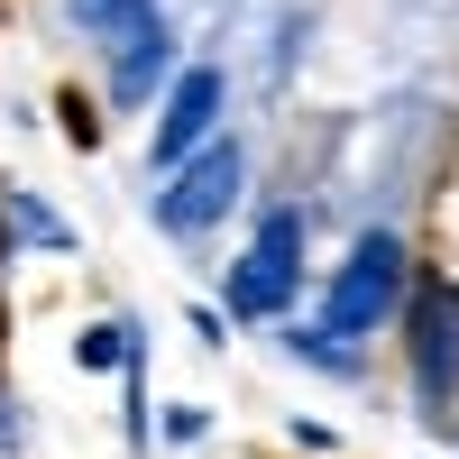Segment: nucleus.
I'll return each mask as SVG.
<instances>
[{
    "label": "nucleus",
    "mask_w": 459,
    "mask_h": 459,
    "mask_svg": "<svg viewBox=\"0 0 459 459\" xmlns=\"http://www.w3.org/2000/svg\"><path fill=\"white\" fill-rule=\"evenodd\" d=\"M395 294H404V248L386 239V230H368V239L340 257V276H331V294H322V331L350 350V340H368L377 322L395 313Z\"/></svg>",
    "instance_id": "obj_1"
},
{
    "label": "nucleus",
    "mask_w": 459,
    "mask_h": 459,
    "mask_svg": "<svg viewBox=\"0 0 459 459\" xmlns=\"http://www.w3.org/2000/svg\"><path fill=\"white\" fill-rule=\"evenodd\" d=\"M212 120H221V74H212V65H194V74L175 83L166 120H157V147H147V166H184V157H194V138H203Z\"/></svg>",
    "instance_id": "obj_5"
},
{
    "label": "nucleus",
    "mask_w": 459,
    "mask_h": 459,
    "mask_svg": "<svg viewBox=\"0 0 459 459\" xmlns=\"http://www.w3.org/2000/svg\"><path fill=\"white\" fill-rule=\"evenodd\" d=\"M303 212H266V230H257V248L230 266V313L239 322H266V313H285V294H294V276H303Z\"/></svg>",
    "instance_id": "obj_2"
},
{
    "label": "nucleus",
    "mask_w": 459,
    "mask_h": 459,
    "mask_svg": "<svg viewBox=\"0 0 459 459\" xmlns=\"http://www.w3.org/2000/svg\"><path fill=\"white\" fill-rule=\"evenodd\" d=\"M0 221H10V230H28L37 248H65V221H56V212H37L28 194H10V203H0Z\"/></svg>",
    "instance_id": "obj_8"
},
{
    "label": "nucleus",
    "mask_w": 459,
    "mask_h": 459,
    "mask_svg": "<svg viewBox=\"0 0 459 459\" xmlns=\"http://www.w3.org/2000/svg\"><path fill=\"white\" fill-rule=\"evenodd\" d=\"M166 65H175V37H166V19H147V28H129V37H120V92H129V101H138L147 83H157Z\"/></svg>",
    "instance_id": "obj_6"
},
{
    "label": "nucleus",
    "mask_w": 459,
    "mask_h": 459,
    "mask_svg": "<svg viewBox=\"0 0 459 459\" xmlns=\"http://www.w3.org/2000/svg\"><path fill=\"white\" fill-rule=\"evenodd\" d=\"M230 194H239V147H203V157L184 166V184L157 194V221L166 230H203V221L230 212Z\"/></svg>",
    "instance_id": "obj_4"
},
{
    "label": "nucleus",
    "mask_w": 459,
    "mask_h": 459,
    "mask_svg": "<svg viewBox=\"0 0 459 459\" xmlns=\"http://www.w3.org/2000/svg\"><path fill=\"white\" fill-rule=\"evenodd\" d=\"M413 377H423V395L450 413L459 404V285H423V303H413Z\"/></svg>",
    "instance_id": "obj_3"
},
{
    "label": "nucleus",
    "mask_w": 459,
    "mask_h": 459,
    "mask_svg": "<svg viewBox=\"0 0 459 459\" xmlns=\"http://www.w3.org/2000/svg\"><path fill=\"white\" fill-rule=\"evenodd\" d=\"M0 257H10V248H0Z\"/></svg>",
    "instance_id": "obj_10"
},
{
    "label": "nucleus",
    "mask_w": 459,
    "mask_h": 459,
    "mask_svg": "<svg viewBox=\"0 0 459 459\" xmlns=\"http://www.w3.org/2000/svg\"><path fill=\"white\" fill-rule=\"evenodd\" d=\"M147 19H157V0H74V28L101 37V47H120V37L147 28Z\"/></svg>",
    "instance_id": "obj_7"
},
{
    "label": "nucleus",
    "mask_w": 459,
    "mask_h": 459,
    "mask_svg": "<svg viewBox=\"0 0 459 459\" xmlns=\"http://www.w3.org/2000/svg\"><path fill=\"white\" fill-rule=\"evenodd\" d=\"M74 359H83V368H120V359H129V331H120V322H101V331L74 340Z\"/></svg>",
    "instance_id": "obj_9"
}]
</instances>
